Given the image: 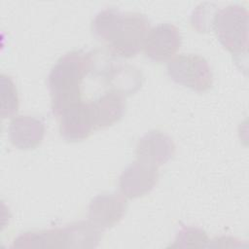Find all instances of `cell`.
Listing matches in <instances>:
<instances>
[{
  "label": "cell",
  "instance_id": "obj_13",
  "mask_svg": "<svg viewBox=\"0 0 249 249\" xmlns=\"http://www.w3.org/2000/svg\"><path fill=\"white\" fill-rule=\"evenodd\" d=\"M64 228L68 247H94L100 239V230L89 221L75 222Z\"/></svg>",
  "mask_w": 249,
  "mask_h": 249
},
{
  "label": "cell",
  "instance_id": "obj_6",
  "mask_svg": "<svg viewBox=\"0 0 249 249\" xmlns=\"http://www.w3.org/2000/svg\"><path fill=\"white\" fill-rule=\"evenodd\" d=\"M181 44L180 30L172 23H160L151 28L144 44L145 54L153 61L170 60Z\"/></svg>",
  "mask_w": 249,
  "mask_h": 249
},
{
  "label": "cell",
  "instance_id": "obj_3",
  "mask_svg": "<svg viewBox=\"0 0 249 249\" xmlns=\"http://www.w3.org/2000/svg\"><path fill=\"white\" fill-rule=\"evenodd\" d=\"M211 29L220 43L232 54L247 53L248 48V12L240 5H230L216 10Z\"/></svg>",
  "mask_w": 249,
  "mask_h": 249
},
{
  "label": "cell",
  "instance_id": "obj_4",
  "mask_svg": "<svg viewBox=\"0 0 249 249\" xmlns=\"http://www.w3.org/2000/svg\"><path fill=\"white\" fill-rule=\"evenodd\" d=\"M166 69L172 81L198 92L208 90L213 83L207 60L198 54H180L169 60Z\"/></svg>",
  "mask_w": 249,
  "mask_h": 249
},
{
  "label": "cell",
  "instance_id": "obj_1",
  "mask_svg": "<svg viewBox=\"0 0 249 249\" xmlns=\"http://www.w3.org/2000/svg\"><path fill=\"white\" fill-rule=\"evenodd\" d=\"M91 30L98 39L107 43L114 55L131 57L144 48L150 21L139 12L124 13L117 8H106L95 15Z\"/></svg>",
  "mask_w": 249,
  "mask_h": 249
},
{
  "label": "cell",
  "instance_id": "obj_11",
  "mask_svg": "<svg viewBox=\"0 0 249 249\" xmlns=\"http://www.w3.org/2000/svg\"><path fill=\"white\" fill-rule=\"evenodd\" d=\"M8 131L10 141L17 148L34 149L44 139L45 124L42 120L32 116H17L11 121Z\"/></svg>",
  "mask_w": 249,
  "mask_h": 249
},
{
  "label": "cell",
  "instance_id": "obj_9",
  "mask_svg": "<svg viewBox=\"0 0 249 249\" xmlns=\"http://www.w3.org/2000/svg\"><path fill=\"white\" fill-rule=\"evenodd\" d=\"M92 130H94V127L89 102L80 101L75 103L59 116V131L67 141L84 140L89 136Z\"/></svg>",
  "mask_w": 249,
  "mask_h": 249
},
{
  "label": "cell",
  "instance_id": "obj_14",
  "mask_svg": "<svg viewBox=\"0 0 249 249\" xmlns=\"http://www.w3.org/2000/svg\"><path fill=\"white\" fill-rule=\"evenodd\" d=\"M0 92H1V110L2 118H8L18 112L19 101L17 87L13 79L2 73L0 77Z\"/></svg>",
  "mask_w": 249,
  "mask_h": 249
},
{
  "label": "cell",
  "instance_id": "obj_8",
  "mask_svg": "<svg viewBox=\"0 0 249 249\" xmlns=\"http://www.w3.org/2000/svg\"><path fill=\"white\" fill-rule=\"evenodd\" d=\"M174 152L175 145L171 137L160 130H151L141 136L135 149L138 160L157 167L167 162Z\"/></svg>",
  "mask_w": 249,
  "mask_h": 249
},
{
  "label": "cell",
  "instance_id": "obj_7",
  "mask_svg": "<svg viewBox=\"0 0 249 249\" xmlns=\"http://www.w3.org/2000/svg\"><path fill=\"white\" fill-rule=\"evenodd\" d=\"M158 178L157 166L136 160L121 173L119 187L124 196L136 198L151 192L156 186Z\"/></svg>",
  "mask_w": 249,
  "mask_h": 249
},
{
  "label": "cell",
  "instance_id": "obj_2",
  "mask_svg": "<svg viewBox=\"0 0 249 249\" xmlns=\"http://www.w3.org/2000/svg\"><path fill=\"white\" fill-rule=\"evenodd\" d=\"M92 68L91 52L72 51L56 61L48 76L53 115L59 117L67 108L82 101L81 83Z\"/></svg>",
  "mask_w": 249,
  "mask_h": 249
},
{
  "label": "cell",
  "instance_id": "obj_12",
  "mask_svg": "<svg viewBox=\"0 0 249 249\" xmlns=\"http://www.w3.org/2000/svg\"><path fill=\"white\" fill-rule=\"evenodd\" d=\"M14 247L58 248L67 247V237L64 228H55L38 231H27L15 239Z\"/></svg>",
  "mask_w": 249,
  "mask_h": 249
},
{
  "label": "cell",
  "instance_id": "obj_10",
  "mask_svg": "<svg viewBox=\"0 0 249 249\" xmlns=\"http://www.w3.org/2000/svg\"><path fill=\"white\" fill-rule=\"evenodd\" d=\"M94 130L105 128L117 123L123 117L125 109L124 93L110 89L89 102Z\"/></svg>",
  "mask_w": 249,
  "mask_h": 249
},
{
  "label": "cell",
  "instance_id": "obj_15",
  "mask_svg": "<svg viewBox=\"0 0 249 249\" xmlns=\"http://www.w3.org/2000/svg\"><path fill=\"white\" fill-rule=\"evenodd\" d=\"M208 241V236L202 229L183 227L178 231L172 247H203Z\"/></svg>",
  "mask_w": 249,
  "mask_h": 249
},
{
  "label": "cell",
  "instance_id": "obj_5",
  "mask_svg": "<svg viewBox=\"0 0 249 249\" xmlns=\"http://www.w3.org/2000/svg\"><path fill=\"white\" fill-rule=\"evenodd\" d=\"M127 203L124 195L103 193L95 196L89 204V221L99 230L118 224L126 211Z\"/></svg>",
  "mask_w": 249,
  "mask_h": 249
}]
</instances>
